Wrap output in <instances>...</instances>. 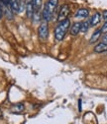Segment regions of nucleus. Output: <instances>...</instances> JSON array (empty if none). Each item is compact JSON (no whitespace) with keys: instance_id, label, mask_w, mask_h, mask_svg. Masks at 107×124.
Here are the masks:
<instances>
[{"instance_id":"obj_1","label":"nucleus","mask_w":107,"mask_h":124,"mask_svg":"<svg viewBox=\"0 0 107 124\" xmlns=\"http://www.w3.org/2000/svg\"><path fill=\"white\" fill-rule=\"evenodd\" d=\"M58 5V0H48L42 12V18L45 22H50L53 19L55 10Z\"/></svg>"},{"instance_id":"obj_2","label":"nucleus","mask_w":107,"mask_h":124,"mask_svg":"<svg viewBox=\"0 0 107 124\" xmlns=\"http://www.w3.org/2000/svg\"><path fill=\"white\" fill-rule=\"evenodd\" d=\"M69 27H70L69 19H66L62 22H58V26L56 27V30H55V38L58 41H60V40L64 39V38L66 37Z\"/></svg>"},{"instance_id":"obj_3","label":"nucleus","mask_w":107,"mask_h":124,"mask_svg":"<svg viewBox=\"0 0 107 124\" xmlns=\"http://www.w3.org/2000/svg\"><path fill=\"white\" fill-rule=\"evenodd\" d=\"M38 36L41 40H46L49 37V27L47 22H43L38 28Z\"/></svg>"},{"instance_id":"obj_4","label":"nucleus","mask_w":107,"mask_h":124,"mask_svg":"<svg viewBox=\"0 0 107 124\" xmlns=\"http://www.w3.org/2000/svg\"><path fill=\"white\" fill-rule=\"evenodd\" d=\"M69 12H70V8L68 4H64L60 6V9L58 11V22H62L66 19H68V16L69 15Z\"/></svg>"},{"instance_id":"obj_5","label":"nucleus","mask_w":107,"mask_h":124,"mask_svg":"<svg viewBox=\"0 0 107 124\" xmlns=\"http://www.w3.org/2000/svg\"><path fill=\"white\" fill-rule=\"evenodd\" d=\"M101 18H102V15L99 12H96L93 16L90 18V20H89L90 26H96L97 24H99L100 21H101Z\"/></svg>"},{"instance_id":"obj_6","label":"nucleus","mask_w":107,"mask_h":124,"mask_svg":"<svg viewBox=\"0 0 107 124\" xmlns=\"http://www.w3.org/2000/svg\"><path fill=\"white\" fill-rule=\"evenodd\" d=\"M80 26H81V23L79 22H75L71 28H70V35L71 36H76L80 33Z\"/></svg>"},{"instance_id":"obj_7","label":"nucleus","mask_w":107,"mask_h":124,"mask_svg":"<svg viewBox=\"0 0 107 124\" xmlns=\"http://www.w3.org/2000/svg\"><path fill=\"white\" fill-rule=\"evenodd\" d=\"M89 15V10L86 8H80L75 13V18H86Z\"/></svg>"},{"instance_id":"obj_8","label":"nucleus","mask_w":107,"mask_h":124,"mask_svg":"<svg viewBox=\"0 0 107 124\" xmlns=\"http://www.w3.org/2000/svg\"><path fill=\"white\" fill-rule=\"evenodd\" d=\"M33 4V8H34V13L35 14H39L43 5V0H33L32 1Z\"/></svg>"},{"instance_id":"obj_9","label":"nucleus","mask_w":107,"mask_h":124,"mask_svg":"<svg viewBox=\"0 0 107 124\" xmlns=\"http://www.w3.org/2000/svg\"><path fill=\"white\" fill-rule=\"evenodd\" d=\"M94 51L97 53H102V52H106L107 51V43L105 42H100L98 43L95 47H94Z\"/></svg>"},{"instance_id":"obj_10","label":"nucleus","mask_w":107,"mask_h":124,"mask_svg":"<svg viewBox=\"0 0 107 124\" xmlns=\"http://www.w3.org/2000/svg\"><path fill=\"white\" fill-rule=\"evenodd\" d=\"M101 29H98V30H96L95 32L92 34V36H91V38H90V40H89V42L90 43H94V42H96L99 39H100V36H101Z\"/></svg>"},{"instance_id":"obj_11","label":"nucleus","mask_w":107,"mask_h":124,"mask_svg":"<svg viewBox=\"0 0 107 124\" xmlns=\"http://www.w3.org/2000/svg\"><path fill=\"white\" fill-rule=\"evenodd\" d=\"M25 9H26V13H27V17L29 19H32L34 16V8H33V4L32 3H29L25 5Z\"/></svg>"},{"instance_id":"obj_12","label":"nucleus","mask_w":107,"mask_h":124,"mask_svg":"<svg viewBox=\"0 0 107 124\" xmlns=\"http://www.w3.org/2000/svg\"><path fill=\"white\" fill-rule=\"evenodd\" d=\"M89 27H90V22L89 21H85V22H82L81 23V26H80V32L81 33H86L87 31H88V29H89Z\"/></svg>"},{"instance_id":"obj_13","label":"nucleus","mask_w":107,"mask_h":124,"mask_svg":"<svg viewBox=\"0 0 107 124\" xmlns=\"http://www.w3.org/2000/svg\"><path fill=\"white\" fill-rule=\"evenodd\" d=\"M13 110H14V111H22V110H24V105L21 104V103L14 105V106H13Z\"/></svg>"},{"instance_id":"obj_14","label":"nucleus","mask_w":107,"mask_h":124,"mask_svg":"<svg viewBox=\"0 0 107 124\" xmlns=\"http://www.w3.org/2000/svg\"><path fill=\"white\" fill-rule=\"evenodd\" d=\"M2 1H3L4 5H5L8 9L12 10V9H11V2H12V0H2Z\"/></svg>"},{"instance_id":"obj_15","label":"nucleus","mask_w":107,"mask_h":124,"mask_svg":"<svg viewBox=\"0 0 107 124\" xmlns=\"http://www.w3.org/2000/svg\"><path fill=\"white\" fill-rule=\"evenodd\" d=\"M101 33L102 34H107V21L105 22V24L101 28Z\"/></svg>"},{"instance_id":"obj_16","label":"nucleus","mask_w":107,"mask_h":124,"mask_svg":"<svg viewBox=\"0 0 107 124\" xmlns=\"http://www.w3.org/2000/svg\"><path fill=\"white\" fill-rule=\"evenodd\" d=\"M102 18H103L105 21H107V10L103 11V13H102Z\"/></svg>"},{"instance_id":"obj_17","label":"nucleus","mask_w":107,"mask_h":124,"mask_svg":"<svg viewBox=\"0 0 107 124\" xmlns=\"http://www.w3.org/2000/svg\"><path fill=\"white\" fill-rule=\"evenodd\" d=\"M105 36L103 37V39H102V42H105V43H107V34H104Z\"/></svg>"},{"instance_id":"obj_18","label":"nucleus","mask_w":107,"mask_h":124,"mask_svg":"<svg viewBox=\"0 0 107 124\" xmlns=\"http://www.w3.org/2000/svg\"><path fill=\"white\" fill-rule=\"evenodd\" d=\"M33 0H24V2H25V5L26 4H29V3H32Z\"/></svg>"},{"instance_id":"obj_19","label":"nucleus","mask_w":107,"mask_h":124,"mask_svg":"<svg viewBox=\"0 0 107 124\" xmlns=\"http://www.w3.org/2000/svg\"><path fill=\"white\" fill-rule=\"evenodd\" d=\"M3 17V12L1 11V10H0V19H1Z\"/></svg>"},{"instance_id":"obj_20","label":"nucleus","mask_w":107,"mask_h":124,"mask_svg":"<svg viewBox=\"0 0 107 124\" xmlns=\"http://www.w3.org/2000/svg\"><path fill=\"white\" fill-rule=\"evenodd\" d=\"M18 1H19V2L21 3V4H25V2L23 1V0H18Z\"/></svg>"},{"instance_id":"obj_21","label":"nucleus","mask_w":107,"mask_h":124,"mask_svg":"<svg viewBox=\"0 0 107 124\" xmlns=\"http://www.w3.org/2000/svg\"><path fill=\"white\" fill-rule=\"evenodd\" d=\"M0 117H2V111L0 110Z\"/></svg>"}]
</instances>
